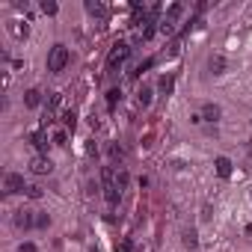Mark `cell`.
<instances>
[{
  "instance_id": "obj_1",
  "label": "cell",
  "mask_w": 252,
  "mask_h": 252,
  "mask_svg": "<svg viewBox=\"0 0 252 252\" xmlns=\"http://www.w3.org/2000/svg\"><path fill=\"white\" fill-rule=\"evenodd\" d=\"M101 181H104V199H107V205L116 208L119 205V175H116V169L104 166L101 169Z\"/></svg>"
},
{
  "instance_id": "obj_2",
  "label": "cell",
  "mask_w": 252,
  "mask_h": 252,
  "mask_svg": "<svg viewBox=\"0 0 252 252\" xmlns=\"http://www.w3.org/2000/svg\"><path fill=\"white\" fill-rule=\"evenodd\" d=\"M68 65V48L65 45H54L51 48V54H48V71H63Z\"/></svg>"
},
{
  "instance_id": "obj_3",
  "label": "cell",
  "mask_w": 252,
  "mask_h": 252,
  "mask_svg": "<svg viewBox=\"0 0 252 252\" xmlns=\"http://www.w3.org/2000/svg\"><path fill=\"white\" fill-rule=\"evenodd\" d=\"M181 12H184L181 3H172V6L166 9V15H163V21H160V33H163V36H169V33L175 30V21L181 18Z\"/></svg>"
},
{
  "instance_id": "obj_4",
  "label": "cell",
  "mask_w": 252,
  "mask_h": 252,
  "mask_svg": "<svg viewBox=\"0 0 252 252\" xmlns=\"http://www.w3.org/2000/svg\"><path fill=\"white\" fill-rule=\"evenodd\" d=\"M128 54H131V48H128V45H125V42H116V45H113V51H110V57H107V68L113 71L116 65H122L125 60H128Z\"/></svg>"
},
{
  "instance_id": "obj_5",
  "label": "cell",
  "mask_w": 252,
  "mask_h": 252,
  "mask_svg": "<svg viewBox=\"0 0 252 252\" xmlns=\"http://www.w3.org/2000/svg\"><path fill=\"white\" fill-rule=\"evenodd\" d=\"M3 190H6V193H27L24 175H18V172H9V175L3 178Z\"/></svg>"
},
{
  "instance_id": "obj_6",
  "label": "cell",
  "mask_w": 252,
  "mask_h": 252,
  "mask_svg": "<svg viewBox=\"0 0 252 252\" xmlns=\"http://www.w3.org/2000/svg\"><path fill=\"white\" fill-rule=\"evenodd\" d=\"M30 169H33L36 175H48V172L54 169V163H51V158H45V155H36V158L30 160Z\"/></svg>"
},
{
  "instance_id": "obj_7",
  "label": "cell",
  "mask_w": 252,
  "mask_h": 252,
  "mask_svg": "<svg viewBox=\"0 0 252 252\" xmlns=\"http://www.w3.org/2000/svg\"><path fill=\"white\" fill-rule=\"evenodd\" d=\"M15 225H18V228H30V225H36V217H33L30 211H18V214H15Z\"/></svg>"
},
{
  "instance_id": "obj_8",
  "label": "cell",
  "mask_w": 252,
  "mask_h": 252,
  "mask_svg": "<svg viewBox=\"0 0 252 252\" xmlns=\"http://www.w3.org/2000/svg\"><path fill=\"white\" fill-rule=\"evenodd\" d=\"M24 104H27L30 110H36V107L42 104V92H39V89H27V92H24Z\"/></svg>"
},
{
  "instance_id": "obj_9",
  "label": "cell",
  "mask_w": 252,
  "mask_h": 252,
  "mask_svg": "<svg viewBox=\"0 0 252 252\" xmlns=\"http://www.w3.org/2000/svg\"><path fill=\"white\" fill-rule=\"evenodd\" d=\"M30 143H33L39 152H48V134H45V131H33V134H30Z\"/></svg>"
},
{
  "instance_id": "obj_10",
  "label": "cell",
  "mask_w": 252,
  "mask_h": 252,
  "mask_svg": "<svg viewBox=\"0 0 252 252\" xmlns=\"http://www.w3.org/2000/svg\"><path fill=\"white\" fill-rule=\"evenodd\" d=\"M214 166H217V175H220V178H228V175H231V160H228V158H217Z\"/></svg>"
},
{
  "instance_id": "obj_11",
  "label": "cell",
  "mask_w": 252,
  "mask_h": 252,
  "mask_svg": "<svg viewBox=\"0 0 252 252\" xmlns=\"http://www.w3.org/2000/svg\"><path fill=\"white\" fill-rule=\"evenodd\" d=\"M202 119H208V122H217V119H220V107H217V104H205V110H202Z\"/></svg>"
},
{
  "instance_id": "obj_12",
  "label": "cell",
  "mask_w": 252,
  "mask_h": 252,
  "mask_svg": "<svg viewBox=\"0 0 252 252\" xmlns=\"http://www.w3.org/2000/svg\"><path fill=\"white\" fill-rule=\"evenodd\" d=\"M86 12H89V15H98V18H107V9H104L101 3H92V0L86 3Z\"/></svg>"
},
{
  "instance_id": "obj_13",
  "label": "cell",
  "mask_w": 252,
  "mask_h": 252,
  "mask_svg": "<svg viewBox=\"0 0 252 252\" xmlns=\"http://www.w3.org/2000/svg\"><path fill=\"white\" fill-rule=\"evenodd\" d=\"M172 83H175V80H172V74H163L158 86H160V92H163V95H169V92H172Z\"/></svg>"
},
{
  "instance_id": "obj_14",
  "label": "cell",
  "mask_w": 252,
  "mask_h": 252,
  "mask_svg": "<svg viewBox=\"0 0 252 252\" xmlns=\"http://www.w3.org/2000/svg\"><path fill=\"white\" fill-rule=\"evenodd\" d=\"M211 68H214V74H222V68H225V60H222V57H211Z\"/></svg>"
},
{
  "instance_id": "obj_15",
  "label": "cell",
  "mask_w": 252,
  "mask_h": 252,
  "mask_svg": "<svg viewBox=\"0 0 252 252\" xmlns=\"http://www.w3.org/2000/svg\"><path fill=\"white\" fill-rule=\"evenodd\" d=\"M57 9H60V6L54 3V0H42V12H45V15H57Z\"/></svg>"
},
{
  "instance_id": "obj_16",
  "label": "cell",
  "mask_w": 252,
  "mask_h": 252,
  "mask_svg": "<svg viewBox=\"0 0 252 252\" xmlns=\"http://www.w3.org/2000/svg\"><path fill=\"white\" fill-rule=\"evenodd\" d=\"M184 246H187V249H196V246H199V240H196V231H187V234H184Z\"/></svg>"
},
{
  "instance_id": "obj_17",
  "label": "cell",
  "mask_w": 252,
  "mask_h": 252,
  "mask_svg": "<svg viewBox=\"0 0 252 252\" xmlns=\"http://www.w3.org/2000/svg\"><path fill=\"white\" fill-rule=\"evenodd\" d=\"M116 252H131L134 246H131V240H116V246H113Z\"/></svg>"
},
{
  "instance_id": "obj_18",
  "label": "cell",
  "mask_w": 252,
  "mask_h": 252,
  "mask_svg": "<svg viewBox=\"0 0 252 252\" xmlns=\"http://www.w3.org/2000/svg\"><path fill=\"white\" fill-rule=\"evenodd\" d=\"M27 196H30V199H42V187H36V184H27Z\"/></svg>"
},
{
  "instance_id": "obj_19",
  "label": "cell",
  "mask_w": 252,
  "mask_h": 252,
  "mask_svg": "<svg viewBox=\"0 0 252 252\" xmlns=\"http://www.w3.org/2000/svg\"><path fill=\"white\" fill-rule=\"evenodd\" d=\"M149 101H152V89L143 86V89H140V104H149Z\"/></svg>"
},
{
  "instance_id": "obj_20",
  "label": "cell",
  "mask_w": 252,
  "mask_h": 252,
  "mask_svg": "<svg viewBox=\"0 0 252 252\" xmlns=\"http://www.w3.org/2000/svg\"><path fill=\"white\" fill-rule=\"evenodd\" d=\"M116 101H119V89H113V92H110V95H107V104H110V107H113V104H116Z\"/></svg>"
},
{
  "instance_id": "obj_21",
  "label": "cell",
  "mask_w": 252,
  "mask_h": 252,
  "mask_svg": "<svg viewBox=\"0 0 252 252\" xmlns=\"http://www.w3.org/2000/svg\"><path fill=\"white\" fill-rule=\"evenodd\" d=\"M54 143H57V146H65V134H63V131H57V134H54Z\"/></svg>"
},
{
  "instance_id": "obj_22",
  "label": "cell",
  "mask_w": 252,
  "mask_h": 252,
  "mask_svg": "<svg viewBox=\"0 0 252 252\" xmlns=\"http://www.w3.org/2000/svg\"><path fill=\"white\" fill-rule=\"evenodd\" d=\"M18 252H36V243H21Z\"/></svg>"
},
{
  "instance_id": "obj_23",
  "label": "cell",
  "mask_w": 252,
  "mask_h": 252,
  "mask_svg": "<svg viewBox=\"0 0 252 252\" xmlns=\"http://www.w3.org/2000/svg\"><path fill=\"white\" fill-rule=\"evenodd\" d=\"M48 222H51L48 214H39V217H36V225H48Z\"/></svg>"
},
{
  "instance_id": "obj_24",
  "label": "cell",
  "mask_w": 252,
  "mask_h": 252,
  "mask_svg": "<svg viewBox=\"0 0 252 252\" xmlns=\"http://www.w3.org/2000/svg\"><path fill=\"white\" fill-rule=\"evenodd\" d=\"M65 125H68V128H74V113H71V110L65 113Z\"/></svg>"
}]
</instances>
